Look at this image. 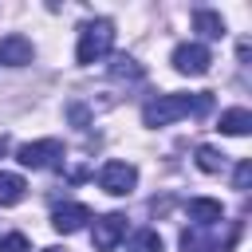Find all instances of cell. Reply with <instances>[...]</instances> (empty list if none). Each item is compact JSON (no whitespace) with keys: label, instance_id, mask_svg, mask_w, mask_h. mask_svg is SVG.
<instances>
[{"label":"cell","instance_id":"15","mask_svg":"<svg viewBox=\"0 0 252 252\" xmlns=\"http://www.w3.org/2000/svg\"><path fill=\"white\" fill-rule=\"evenodd\" d=\"M181 248H185V252H224L217 240H205L201 228H185V232H181Z\"/></svg>","mask_w":252,"mask_h":252},{"label":"cell","instance_id":"6","mask_svg":"<svg viewBox=\"0 0 252 252\" xmlns=\"http://www.w3.org/2000/svg\"><path fill=\"white\" fill-rule=\"evenodd\" d=\"M122 236H126V217H122V213H106V217H98V220H94L91 240H94V248H98V252H114Z\"/></svg>","mask_w":252,"mask_h":252},{"label":"cell","instance_id":"9","mask_svg":"<svg viewBox=\"0 0 252 252\" xmlns=\"http://www.w3.org/2000/svg\"><path fill=\"white\" fill-rule=\"evenodd\" d=\"M87 220H91V209H87V205H59V209L51 213V228H55V232H63V236L79 232Z\"/></svg>","mask_w":252,"mask_h":252},{"label":"cell","instance_id":"19","mask_svg":"<svg viewBox=\"0 0 252 252\" xmlns=\"http://www.w3.org/2000/svg\"><path fill=\"white\" fill-rule=\"evenodd\" d=\"M4 154H8V138L0 134V158H4Z\"/></svg>","mask_w":252,"mask_h":252},{"label":"cell","instance_id":"7","mask_svg":"<svg viewBox=\"0 0 252 252\" xmlns=\"http://www.w3.org/2000/svg\"><path fill=\"white\" fill-rule=\"evenodd\" d=\"M32 59H35V47H32L28 35L12 32V35L0 39V63H4V67H28Z\"/></svg>","mask_w":252,"mask_h":252},{"label":"cell","instance_id":"11","mask_svg":"<svg viewBox=\"0 0 252 252\" xmlns=\"http://www.w3.org/2000/svg\"><path fill=\"white\" fill-rule=\"evenodd\" d=\"M193 28H197L205 39H220V35H224V20H220V12H213V8H197V12H193Z\"/></svg>","mask_w":252,"mask_h":252},{"label":"cell","instance_id":"8","mask_svg":"<svg viewBox=\"0 0 252 252\" xmlns=\"http://www.w3.org/2000/svg\"><path fill=\"white\" fill-rule=\"evenodd\" d=\"M185 213H189V220H193L197 228H213V224L224 220V209H220V201H213V197H193V201L185 205Z\"/></svg>","mask_w":252,"mask_h":252},{"label":"cell","instance_id":"16","mask_svg":"<svg viewBox=\"0 0 252 252\" xmlns=\"http://www.w3.org/2000/svg\"><path fill=\"white\" fill-rule=\"evenodd\" d=\"M197 165H201L205 173H220V169H224V154L213 150V146H197Z\"/></svg>","mask_w":252,"mask_h":252},{"label":"cell","instance_id":"17","mask_svg":"<svg viewBox=\"0 0 252 252\" xmlns=\"http://www.w3.org/2000/svg\"><path fill=\"white\" fill-rule=\"evenodd\" d=\"M0 252H28V236H24V232H8V236H0Z\"/></svg>","mask_w":252,"mask_h":252},{"label":"cell","instance_id":"12","mask_svg":"<svg viewBox=\"0 0 252 252\" xmlns=\"http://www.w3.org/2000/svg\"><path fill=\"white\" fill-rule=\"evenodd\" d=\"M24 193H28L24 177H20V173H4V169H0V209L20 205V201H24Z\"/></svg>","mask_w":252,"mask_h":252},{"label":"cell","instance_id":"4","mask_svg":"<svg viewBox=\"0 0 252 252\" xmlns=\"http://www.w3.org/2000/svg\"><path fill=\"white\" fill-rule=\"evenodd\" d=\"M98 185H102L110 197H126V193H134V185H138V169H134L130 161H106V165L98 169Z\"/></svg>","mask_w":252,"mask_h":252},{"label":"cell","instance_id":"2","mask_svg":"<svg viewBox=\"0 0 252 252\" xmlns=\"http://www.w3.org/2000/svg\"><path fill=\"white\" fill-rule=\"evenodd\" d=\"M110 43H114V24L110 20H87L79 28V43H75V59L87 67V63H98L102 55H110Z\"/></svg>","mask_w":252,"mask_h":252},{"label":"cell","instance_id":"1","mask_svg":"<svg viewBox=\"0 0 252 252\" xmlns=\"http://www.w3.org/2000/svg\"><path fill=\"white\" fill-rule=\"evenodd\" d=\"M209 110H213V94L209 91H201V94H158V98H150L142 106V122L146 126H169V122H177L185 114L201 118Z\"/></svg>","mask_w":252,"mask_h":252},{"label":"cell","instance_id":"5","mask_svg":"<svg viewBox=\"0 0 252 252\" xmlns=\"http://www.w3.org/2000/svg\"><path fill=\"white\" fill-rule=\"evenodd\" d=\"M209 63H213V55L205 43H177L173 47V71L177 75H205Z\"/></svg>","mask_w":252,"mask_h":252},{"label":"cell","instance_id":"18","mask_svg":"<svg viewBox=\"0 0 252 252\" xmlns=\"http://www.w3.org/2000/svg\"><path fill=\"white\" fill-rule=\"evenodd\" d=\"M248 181H252V161H240L236 177H232V189H248Z\"/></svg>","mask_w":252,"mask_h":252},{"label":"cell","instance_id":"10","mask_svg":"<svg viewBox=\"0 0 252 252\" xmlns=\"http://www.w3.org/2000/svg\"><path fill=\"white\" fill-rule=\"evenodd\" d=\"M217 130H220V134H228V138H244V134L252 130V114H248L244 106L220 110V122H217Z\"/></svg>","mask_w":252,"mask_h":252},{"label":"cell","instance_id":"13","mask_svg":"<svg viewBox=\"0 0 252 252\" xmlns=\"http://www.w3.org/2000/svg\"><path fill=\"white\" fill-rule=\"evenodd\" d=\"M165 244H161V236L154 232V228H138L134 236H130V244H126V252H161Z\"/></svg>","mask_w":252,"mask_h":252},{"label":"cell","instance_id":"3","mask_svg":"<svg viewBox=\"0 0 252 252\" xmlns=\"http://www.w3.org/2000/svg\"><path fill=\"white\" fill-rule=\"evenodd\" d=\"M16 161H20L24 169H51V165H59V161H63V142H55V138L24 142V146L16 150Z\"/></svg>","mask_w":252,"mask_h":252},{"label":"cell","instance_id":"14","mask_svg":"<svg viewBox=\"0 0 252 252\" xmlns=\"http://www.w3.org/2000/svg\"><path fill=\"white\" fill-rule=\"evenodd\" d=\"M110 75H114V79H142V75H146V67H142L134 55H114Z\"/></svg>","mask_w":252,"mask_h":252},{"label":"cell","instance_id":"20","mask_svg":"<svg viewBox=\"0 0 252 252\" xmlns=\"http://www.w3.org/2000/svg\"><path fill=\"white\" fill-rule=\"evenodd\" d=\"M43 252H67V248H43Z\"/></svg>","mask_w":252,"mask_h":252}]
</instances>
